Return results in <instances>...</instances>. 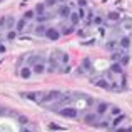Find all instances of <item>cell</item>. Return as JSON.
Listing matches in <instances>:
<instances>
[{"label":"cell","instance_id":"1","mask_svg":"<svg viewBox=\"0 0 132 132\" xmlns=\"http://www.w3.org/2000/svg\"><path fill=\"white\" fill-rule=\"evenodd\" d=\"M90 82H92L94 85H97V87H100V89L112 90V80H110L109 77H104V75H97V77H92V79H90Z\"/></svg>","mask_w":132,"mask_h":132},{"label":"cell","instance_id":"2","mask_svg":"<svg viewBox=\"0 0 132 132\" xmlns=\"http://www.w3.org/2000/svg\"><path fill=\"white\" fill-rule=\"evenodd\" d=\"M62 117H67V119H77L79 117V109L74 105H64L57 110Z\"/></svg>","mask_w":132,"mask_h":132},{"label":"cell","instance_id":"3","mask_svg":"<svg viewBox=\"0 0 132 132\" xmlns=\"http://www.w3.org/2000/svg\"><path fill=\"white\" fill-rule=\"evenodd\" d=\"M59 69H60V62H59V57L52 54L50 57H48V60H47V67H45V72H48V74H57Z\"/></svg>","mask_w":132,"mask_h":132},{"label":"cell","instance_id":"4","mask_svg":"<svg viewBox=\"0 0 132 132\" xmlns=\"http://www.w3.org/2000/svg\"><path fill=\"white\" fill-rule=\"evenodd\" d=\"M30 67H32V72L34 74H44L45 72V67H47V62H45V57L44 59H40V60H37L35 64L34 65H30Z\"/></svg>","mask_w":132,"mask_h":132},{"label":"cell","instance_id":"5","mask_svg":"<svg viewBox=\"0 0 132 132\" xmlns=\"http://www.w3.org/2000/svg\"><path fill=\"white\" fill-rule=\"evenodd\" d=\"M45 37H47L48 40H52V42H55V40H59V39H60V30H59V29H55V27H47Z\"/></svg>","mask_w":132,"mask_h":132},{"label":"cell","instance_id":"6","mask_svg":"<svg viewBox=\"0 0 132 132\" xmlns=\"http://www.w3.org/2000/svg\"><path fill=\"white\" fill-rule=\"evenodd\" d=\"M100 119H102V117H100V116H97L95 112L84 116V122H85V124H89V126H99Z\"/></svg>","mask_w":132,"mask_h":132},{"label":"cell","instance_id":"7","mask_svg":"<svg viewBox=\"0 0 132 132\" xmlns=\"http://www.w3.org/2000/svg\"><path fill=\"white\" fill-rule=\"evenodd\" d=\"M109 107H110V105H109L107 102H97V104H95V110H94V112H95L97 116L104 117L107 112H109Z\"/></svg>","mask_w":132,"mask_h":132},{"label":"cell","instance_id":"8","mask_svg":"<svg viewBox=\"0 0 132 132\" xmlns=\"http://www.w3.org/2000/svg\"><path fill=\"white\" fill-rule=\"evenodd\" d=\"M70 13H72V9L67 5V3H65V5H60V7H59V10H57V15L60 17V19H67L69 20Z\"/></svg>","mask_w":132,"mask_h":132},{"label":"cell","instance_id":"9","mask_svg":"<svg viewBox=\"0 0 132 132\" xmlns=\"http://www.w3.org/2000/svg\"><path fill=\"white\" fill-rule=\"evenodd\" d=\"M117 44H119V48H122L124 52L129 50V48L132 47V40H130V37H127V35H124L122 39H119V40H117Z\"/></svg>","mask_w":132,"mask_h":132},{"label":"cell","instance_id":"10","mask_svg":"<svg viewBox=\"0 0 132 132\" xmlns=\"http://www.w3.org/2000/svg\"><path fill=\"white\" fill-rule=\"evenodd\" d=\"M109 72L112 75H122V72H124V67L120 65V62H112L110 64V69H109Z\"/></svg>","mask_w":132,"mask_h":132},{"label":"cell","instance_id":"11","mask_svg":"<svg viewBox=\"0 0 132 132\" xmlns=\"http://www.w3.org/2000/svg\"><path fill=\"white\" fill-rule=\"evenodd\" d=\"M19 75L22 79H30L34 75V72H32V67H30V65H25V67H22L19 70Z\"/></svg>","mask_w":132,"mask_h":132},{"label":"cell","instance_id":"12","mask_svg":"<svg viewBox=\"0 0 132 132\" xmlns=\"http://www.w3.org/2000/svg\"><path fill=\"white\" fill-rule=\"evenodd\" d=\"M124 120H126V116H124V114L116 116V117H114V120L110 122V127H112V129H117V127H120L124 124Z\"/></svg>","mask_w":132,"mask_h":132},{"label":"cell","instance_id":"13","mask_svg":"<svg viewBox=\"0 0 132 132\" xmlns=\"http://www.w3.org/2000/svg\"><path fill=\"white\" fill-rule=\"evenodd\" d=\"M74 29L75 27L72 25V23H69V25L67 23H62L60 25V35H70V34L74 32Z\"/></svg>","mask_w":132,"mask_h":132},{"label":"cell","instance_id":"14","mask_svg":"<svg viewBox=\"0 0 132 132\" xmlns=\"http://www.w3.org/2000/svg\"><path fill=\"white\" fill-rule=\"evenodd\" d=\"M107 20H109V22H112V23H117V22H120V20H122V17H120L119 12H110V13H107Z\"/></svg>","mask_w":132,"mask_h":132},{"label":"cell","instance_id":"15","mask_svg":"<svg viewBox=\"0 0 132 132\" xmlns=\"http://www.w3.org/2000/svg\"><path fill=\"white\" fill-rule=\"evenodd\" d=\"M82 22V19H80V15H79L77 12H72L70 13V17H69V23H72V25H79V23Z\"/></svg>","mask_w":132,"mask_h":132},{"label":"cell","instance_id":"16","mask_svg":"<svg viewBox=\"0 0 132 132\" xmlns=\"http://www.w3.org/2000/svg\"><path fill=\"white\" fill-rule=\"evenodd\" d=\"M35 35H39V37H45V32H47V25L45 23H39V25L35 27Z\"/></svg>","mask_w":132,"mask_h":132},{"label":"cell","instance_id":"17","mask_svg":"<svg viewBox=\"0 0 132 132\" xmlns=\"http://www.w3.org/2000/svg\"><path fill=\"white\" fill-rule=\"evenodd\" d=\"M15 23H17V20L13 19L12 15H7V20H5V29L7 30H12L13 27H15Z\"/></svg>","mask_w":132,"mask_h":132},{"label":"cell","instance_id":"18","mask_svg":"<svg viewBox=\"0 0 132 132\" xmlns=\"http://www.w3.org/2000/svg\"><path fill=\"white\" fill-rule=\"evenodd\" d=\"M25 25H27V20L22 17V19L17 20V23H15V30H17V32H22V30H25Z\"/></svg>","mask_w":132,"mask_h":132},{"label":"cell","instance_id":"19","mask_svg":"<svg viewBox=\"0 0 132 132\" xmlns=\"http://www.w3.org/2000/svg\"><path fill=\"white\" fill-rule=\"evenodd\" d=\"M109 114H110V117H116V116H120L122 110H120V107H117V105H110L109 107Z\"/></svg>","mask_w":132,"mask_h":132},{"label":"cell","instance_id":"20","mask_svg":"<svg viewBox=\"0 0 132 132\" xmlns=\"http://www.w3.org/2000/svg\"><path fill=\"white\" fill-rule=\"evenodd\" d=\"M5 39L9 40V42H13V40L17 39V30H15V29H12V30H7V35H5Z\"/></svg>","mask_w":132,"mask_h":132},{"label":"cell","instance_id":"21","mask_svg":"<svg viewBox=\"0 0 132 132\" xmlns=\"http://www.w3.org/2000/svg\"><path fill=\"white\" fill-rule=\"evenodd\" d=\"M34 17H35V10H27V12L23 13V19H25L27 22H30Z\"/></svg>","mask_w":132,"mask_h":132},{"label":"cell","instance_id":"22","mask_svg":"<svg viewBox=\"0 0 132 132\" xmlns=\"http://www.w3.org/2000/svg\"><path fill=\"white\" fill-rule=\"evenodd\" d=\"M45 9H47V7H45V3H39V5L35 7V13H37V15H44Z\"/></svg>","mask_w":132,"mask_h":132},{"label":"cell","instance_id":"23","mask_svg":"<svg viewBox=\"0 0 132 132\" xmlns=\"http://www.w3.org/2000/svg\"><path fill=\"white\" fill-rule=\"evenodd\" d=\"M102 22H104V17H102V15H95V17L92 19V23H94V25H100Z\"/></svg>","mask_w":132,"mask_h":132},{"label":"cell","instance_id":"24","mask_svg":"<svg viewBox=\"0 0 132 132\" xmlns=\"http://www.w3.org/2000/svg\"><path fill=\"white\" fill-rule=\"evenodd\" d=\"M116 47H119V44H117V40H110V42L107 44V48H110V50H114Z\"/></svg>","mask_w":132,"mask_h":132},{"label":"cell","instance_id":"25","mask_svg":"<svg viewBox=\"0 0 132 132\" xmlns=\"http://www.w3.org/2000/svg\"><path fill=\"white\" fill-rule=\"evenodd\" d=\"M116 132H132L130 129H127V127H117V129H114Z\"/></svg>","mask_w":132,"mask_h":132},{"label":"cell","instance_id":"26","mask_svg":"<svg viewBox=\"0 0 132 132\" xmlns=\"http://www.w3.org/2000/svg\"><path fill=\"white\" fill-rule=\"evenodd\" d=\"M5 52H7V45L3 42H0V54H5Z\"/></svg>","mask_w":132,"mask_h":132},{"label":"cell","instance_id":"27","mask_svg":"<svg viewBox=\"0 0 132 132\" xmlns=\"http://www.w3.org/2000/svg\"><path fill=\"white\" fill-rule=\"evenodd\" d=\"M77 3H79V7H82V9H84V7L87 5V0H77Z\"/></svg>","mask_w":132,"mask_h":132},{"label":"cell","instance_id":"28","mask_svg":"<svg viewBox=\"0 0 132 132\" xmlns=\"http://www.w3.org/2000/svg\"><path fill=\"white\" fill-rule=\"evenodd\" d=\"M22 132H32V130H30V129H23Z\"/></svg>","mask_w":132,"mask_h":132},{"label":"cell","instance_id":"29","mask_svg":"<svg viewBox=\"0 0 132 132\" xmlns=\"http://www.w3.org/2000/svg\"><path fill=\"white\" fill-rule=\"evenodd\" d=\"M130 40H132V35H130Z\"/></svg>","mask_w":132,"mask_h":132},{"label":"cell","instance_id":"30","mask_svg":"<svg viewBox=\"0 0 132 132\" xmlns=\"http://www.w3.org/2000/svg\"><path fill=\"white\" fill-rule=\"evenodd\" d=\"M0 2H2V0H0Z\"/></svg>","mask_w":132,"mask_h":132}]
</instances>
